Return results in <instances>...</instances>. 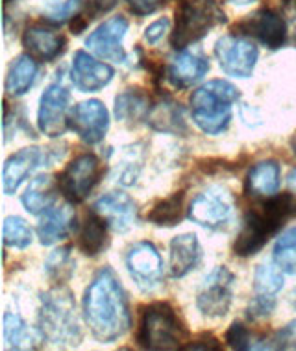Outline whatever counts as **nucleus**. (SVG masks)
I'll list each match as a JSON object with an SVG mask.
<instances>
[{"label":"nucleus","mask_w":296,"mask_h":351,"mask_svg":"<svg viewBox=\"0 0 296 351\" xmlns=\"http://www.w3.org/2000/svg\"><path fill=\"white\" fill-rule=\"evenodd\" d=\"M295 43H296V34H295Z\"/></svg>","instance_id":"46"},{"label":"nucleus","mask_w":296,"mask_h":351,"mask_svg":"<svg viewBox=\"0 0 296 351\" xmlns=\"http://www.w3.org/2000/svg\"><path fill=\"white\" fill-rule=\"evenodd\" d=\"M102 178V165L95 154H82L58 176V189L71 204H82Z\"/></svg>","instance_id":"7"},{"label":"nucleus","mask_w":296,"mask_h":351,"mask_svg":"<svg viewBox=\"0 0 296 351\" xmlns=\"http://www.w3.org/2000/svg\"><path fill=\"white\" fill-rule=\"evenodd\" d=\"M276 309V298L274 296H263V294H255L252 302L248 303V318L252 320H263L274 313Z\"/></svg>","instance_id":"37"},{"label":"nucleus","mask_w":296,"mask_h":351,"mask_svg":"<svg viewBox=\"0 0 296 351\" xmlns=\"http://www.w3.org/2000/svg\"><path fill=\"white\" fill-rule=\"evenodd\" d=\"M115 71L108 63L98 61L91 54L78 50L74 54L73 67H71V78L74 87L82 93H97L104 89L113 80Z\"/></svg>","instance_id":"16"},{"label":"nucleus","mask_w":296,"mask_h":351,"mask_svg":"<svg viewBox=\"0 0 296 351\" xmlns=\"http://www.w3.org/2000/svg\"><path fill=\"white\" fill-rule=\"evenodd\" d=\"M93 211L115 233H126L132 230L137 220V207L132 198L124 193L104 194L102 198L95 202Z\"/></svg>","instance_id":"17"},{"label":"nucleus","mask_w":296,"mask_h":351,"mask_svg":"<svg viewBox=\"0 0 296 351\" xmlns=\"http://www.w3.org/2000/svg\"><path fill=\"white\" fill-rule=\"evenodd\" d=\"M148 98L137 89H128L115 98V117L122 122H135L148 115Z\"/></svg>","instance_id":"29"},{"label":"nucleus","mask_w":296,"mask_h":351,"mask_svg":"<svg viewBox=\"0 0 296 351\" xmlns=\"http://www.w3.org/2000/svg\"><path fill=\"white\" fill-rule=\"evenodd\" d=\"M32 239H34V233H32V228L25 218L13 215V217H8L4 220L2 241H4L6 248L25 250L32 244Z\"/></svg>","instance_id":"34"},{"label":"nucleus","mask_w":296,"mask_h":351,"mask_svg":"<svg viewBox=\"0 0 296 351\" xmlns=\"http://www.w3.org/2000/svg\"><path fill=\"white\" fill-rule=\"evenodd\" d=\"M276 337L278 350H296V320L287 324Z\"/></svg>","instance_id":"40"},{"label":"nucleus","mask_w":296,"mask_h":351,"mask_svg":"<svg viewBox=\"0 0 296 351\" xmlns=\"http://www.w3.org/2000/svg\"><path fill=\"white\" fill-rule=\"evenodd\" d=\"M23 47L26 49V54H30L34 60L49 63L65 52L67 41L58 32L36 25L26 28L23 34Z\"/></svg>","instance_id":"19"},{"label":"nucleus","mask_w":296,"mask_h":351,"mask_svg":"<svg viewBox=\"0 0 296 351\" xmlns=\"http://www.w3.org/2000/svg\"><path fill=\"white\" fill-rule=\"evenodd\" d=\"M244 36L255 37L269 49L276 50L285 43L287 37V23L280 13L272 10H260V12L248 15L242 23L237 25Z\"/></svg>","instance_id":"15"},{"label":"nucleus","mask_w":296,"mask_h":351,"mask_svg":"<svg viewBox=\"0 0 296 351\" xmlns=\"http://www.w3.org/2000/svg\"><path fill=\"white\" fill-rule=\"evenodd\" d=\"M284 289V272L276 263H261L254 272V291L263 296H276Z\"/></svg>","instance_id":"33"},{"label":"nucleus","mask_w":296,"mask_h":351,"mask_svg":"<svg viewBox=\"0 0 296 351\" xmlns=\"http://www.w3.org/2000/svg\"><path fill=\"white\" fill-rule=\"evenodd\" d=\"M69 126L87 145H97L106 137L109 128V113L100 100L80 102L69 115Z\"/></svg>","instance_id":"13"},{"label":"nucleus","mask_w":296,"mask_h":351,"mask_svg":"<svg viewBox=\"0 0 296 351\" xmlns=\"http://www.w3.org/2000/svg\"><path fill=\"white\" fill-rule=\"evenodd\" d=\"M74 267H76V263L71 257V246L54 250L45 261V272H47L50 281L58 285H63L73 278Z\"/></svg>","instance_id":"32"},{"label":"nucleus","mask_w":296,"mask_h":351,"mask_svg":"<svg viewBox=\"0 0 296 351\" xmlns=\"http://www.w3.org/2000/svg\"><path fill=\"white\" fill-rule=\"evenodd\" d=\"M141 163H143V152L137 150V146L133 152H128L126 158L121 161V170L117 172V182L121 185H133L135 178L139 174Z\"/></svg>","instance_id":"35"},{"label":"nucleus","mask_w":296,"mask_h":351,"mask_svg":"<svg viewBox=\"0 0 296 351\" xmlns=\"http://www.w3.org/2000/svg\"><path fill=\"white\" fill-rule=\"evenodd\" d=\"M146 124L152 130L161 132V134H187V124H185L183 109H181L180 104L172 102V100H163V102L152 106L148 115H146Z\"/></svg>","instance_id":"24"},{"label":"nucleus","mask_w":296,"mask_h":351,"mask_svg":"<svg viewBox=\"0 0 296 351\" xmlns=\"http://www.w3.org/2000/svg\"><path fill=\"white\" fill-rule=\"evenodd\" d=\"M106 246H108V224L97 213L91 211L80 231L78 248L87 257H97Z\"/></svg>","instance_id":"28"},{"label":"nucleus","mask_w":296,"mask_h":351,"mask_svg":"<svg viewBox=\"0 0 296 351\" xmlns=\"http://www.w3.org/2000/svg\"><path fill=\"white\" fill-rule=\"evenodd\" d=\"M291 150H293V154L296 156V134L293 135V139H291Z\"/></svg>","instance_id":"45"},{"label":"nucleus","mask_w":296,"mask_h":351,"mask_svg":"<svg viewBox=\"0 0 296 351\" xmlns=\"http://www.w3.org/2000/svg\"><path fill=\"white\" fill-rule=\"evenodd\" d=\"M126 268L133 283L143 292L156 291L163 279V261L148 241L132 244L126 252Z\"/></svg>","instance_id":"10"},{"label":"nucleus","mask_w":296,"mask_h":351,"mask_svg":"<svg viewBox=\"0 0 296 351\" xmlns=\"http://www.w3.org/2000/svg\"><path fill=\"white\" fill-rule=\"evenodd\" d=\"M209 71V61L198 52L181 50L170 60L167 67V80L178 89H187L204 78Z\"/></svg>","instance_id":"20"},{"label":"nucleus","mask_w":296,"mask_h":351,"mask_svg":"<svg viewBox=\"0 0 296 351\" xmlns=\"http://www.w3.org/2000/svg\"><path fill=\"white\" fill-rule=\"evenodd\" d=\"M185 337L187 331L169 303L157 302L143 309L137 329V344L141 348L152 351L178 350Z\"/></svg>","instance_id":"5"},{"label":"nucleus","mask_w":296,"mask_h":351,"mask_svg":"<svg viewBox=\"0 0 296 351\" xmlns=\"http://www.w3.org/2000/svg\"><path fill=\"white\" fill-rule=\"evenodd\" d=\"M56 200V183L52 176L41 174L34 178L23 194V206L32 215H43L49 211Z\"/></svg>","instance_id":"27"},{"label":"nucleus","mask_w":296,"mask_h":351,"mask_svg":"<svg viewBox=\"0 0 296 351\" xmlns=\"http://www.w3.org/2000/svg\"><path fill=\"white\" fill-rule=\"evenodd\" d=\"M239 100V89L226 80H212L191 95L194 124L207 135L223 134L231 121V109Z\"/></svg>","instance_id":"3"},{"label":"nucleus","mask_w":296,"mask_h":351,"mask_svg":"<svg viewBox=\"0 0 296 351\" xmlns=\"http://www.w3.org/2000/svg\"><path fill=\"white\" fill-rule=\"evenodd\" d=\"M84 2L85 0H67L61 6H58L56 10H52V12L49 13V21H52L56 25H60V23H63L67 19L74 17V15L82 10Z\"/></svg>","instance_id":"38"},{"label":"nucleus","mask_w":296,"mask_h":351,"mask_svg":"<svg viewBox=\"0 0 296 351\" xmlns=\"http://www.w3.org/2000/svg\"><path fill=\"white\" fill-rule=\"evenodd\" d=\"M231 4H237V6H247V4H252L254 0H228Z\"/></svg>","instance_id":"44"},{"label":"nucleus","mask_w":296,"mask_h":351,"mask_svg":"<svg viewBox=\"0 0 296 351\" xmlns=\"http://www.w3.org/2000/svg\"><path fill=\"white\" fill-rule=\"evenodd\" d=\"M252 342H254L252 335L241 322H234L230 329L226 331V344L230 346L231 350H252Z\"/></svg>","instance_id":"36"},{"label":"nucleus","mask_w":296,"mask_h":351,"mask_svg":"<svg viewBox=\"0 0 296 351\" xmlns=\"http://www.w3.org/2000/svg\"><path fill=\"white\" fill-rule=\"evenodd\" d=\"M169 270L172 278H183L193 272L202 261V246L194 233H181L170 241Z\"/></svg>","instance_id":"21"},{"label":"nucleus","mask_w":296,"mask_h":351,"mask_svg":"<svg viewBox=\"0 0 296 351\" xmlns=\"http://www.w3.org/2000/svg\"><path fill=\"white\" fill-rule=\"evenodd\" d=\"M84 318L91 335L111 344L132 326V315L121 279L109 267L98 270L84 294Z\"/></svg>","instance_id":"1"},{"label":"nucleus","mask_w":296,"mask_h":351,"mask_svg":"<svg viewBox=\"0 0 296 351\" xmlns=\"http://www.w3.org/2000/svg\"><path fill=\"white\" fill-rule=\"evenodd\" d=\"M181 217H183V193H176L165 200L157 202L146 215L152 224L161 228H172L180 222Z\"/></svg>","instance_id":"30"},{"label":"nucleus","mask_w":296,"mask_h":351,"mask_svg":"<svg viewBox=\"0 0 296 351\" xmlns=\"http://www.w3.org/2000/svg\"><path fill=\"white\" fill-rule=\"evenodd\" d=\"M128 32V21L124 17H111L104 21L97 30L93 32L85 45L93 50L95 54L104 58V60L115 61V63H124L126 61V52L122 49V39Z\"/></svg>","instance_id":"14"},{"label":"nucleus","mask_w":296,"mask_h":351,"mask_svg":"<svg viewBox=\"0 0 296 351\" xmlns=\"http://www.w3.org/2000/svg\"><path fill=\"white\" fill-rule=\"evenodd\" d=\"M39 326L45 339L56 346H76L82 340L76 303L67 287H56L41 296Z\"/></svg>","instance_id":"4"},{"label":"nucleus","mask_w":296,"mask_h":351,"mask_svg":"<svg viewBox=\"0 0 296 351\" xmlns=\"http://www.w3.org/2000/svg\"><path fill=\"white\" fill-rule=\"evenodd\" d=\"M244 189L254 198H271L280 189V165L274 159L255 163L248 170Z\"/></svg>","instance_id":"23"},{"label":"nucleus","mask_w":296,"mask_h":351,"mask_svg":"<svg viewBox=\"0 0 296 351\" xmlns=\"http://www.w3.org/2000/svg\"><path fill=\"white\" fill-rule=\"evenodd\" d=\"M224 21V12H220L212 0L183 2L176 12V26L170 36V45L176 50H185L191 43L200 41L213 26L220 25Z\"/></svg>","instance_id":"6"},{"label":"nucleus","mask_w":296,"mask_h":351,"mask_svg":"<svg viewBox=\"0 0 296 351\" xmlns=\"http://www.w3.org/2000/svg\"><path fill=\"white\" fill-rule=\"evenodd\" d=\"M43 150L41 148H23V150L15 152L13 156L6 159L4 169H2V187L4 193L10 194L17 193V189L23 185L26 178L37 169L41 167Z\"/></svg>","instance_id":"18"},{"label":"nucleus","mask_w":296,"mask_h":351,"mask_svg":"<svg viewBox=\"0 0 296 351\" xmlns=\"http://www.w3.org/2000/svg\"><path fill=\"white\" fill-rule=\"evenodd\" d=\"M76 215L71 206L50 207L49 211L43 213L39 226H37V237L43 246H52V244L63 241L74 228Z\"/></svg>","instance_id":"22"},{"label":"nucleus","mask_w":296,"mask_h":351,"mask_svg":"<svg viewBox=\"0 0 296 351\" xmlns=\"http://www.w3.org/2000/svg\"><path fill=\"white\" fill-rule=\"evenodd\" d=\"M130 12L139 15V17H145V15H150V13L157 12L159 8L163 6V0H126Z\"/></svg>","instance_id":"39"},{"label":"nucleus","mask_w":296,"mask_h":351,"mask_svg":"<svg viewBox=\"0 0 296 351\" xmlns=\"http://www.w3.org/2000/svg\"><path fill=\"white\" fill-rule=\"evenodd\" d=\"M183 350H202V351H220L218 340L212 335H202L198 339L191 340L189 344L183 346Z\"/></svg>","instance_id":"42"},{"label":"nucleus","mask_w":296,"mask_h":351,"mask_svg":"<svg viewBox=\"0 0 296 351\" xmlns=\"http://www.w3.org/2000/svg\"><path fill=\"white\" fill-rule=\"evenodd\" d=\"M234 289L236 276L226 267L213 268L202 281L196 294V307L207 318H223L234 302Z\"/></svg>","instance_id":"8"},{"label":"nucleus","mask_w":296,"mask_h":351,"mask_svg":"<svg viewBox=\"0 0 296 351\" xmlns=\"http://www.w3.org/2000/svg\"><path fill=\"white\" fill-rule=\"evenodd\" d=\"M287 185H289L291 193L296 196V167L295 169H291L289 174H287Z\"/></svg>","instance_id":"43"},{"label":"nucleus","mask_w":296,"mask_h":351,"mask_svg":"<svg viewBox=\"0 0 296 351\" xmlns=\"http://www.w3.org/2000/svg\"><path fill=\"white\" fill-rule=\"evenodd\" d=\"M272 261L284 274H296V228L284 231L274 244Z\"/></svg>","instance_id":"31"},{"label":"nucleus","mask_w":296,"mask_h":351,"mask_svg":"<svg viewBox=\"0 0 296 351\" xmlns=\"http://www.w3.org/2000/svg\"><path fill=\"white\" fill-rule=\"evenodd\" d=\"M69 100L71 93L65 85L56 82L50 84L39 100L37 126L47 137H61L69 126Z\"/></svg>","instance_id":"11"},{"label":"nucleus","mask_w":296,"mask_h":351,"mask_svg":"<svg viewBox=\"0 0 296 351\" xmlns=\"http://www.w3.org/2000/svg\"><path fill=\"white\" fill-rule=\"evenodd\" d=\"M231 213H234V202L228 191L212 187L194 196L193 202L189 204L187 217L202 228L217 230L230 220Z\"/></svg>","instance_id":"12"},{"label":"nucleus","mask_w":296,"mask_h":351,"mask_svg":"<svg viewBox=\"0 0 296 351\" xmlns=\"http://www.w3.org/2000/svg\"><path fill=\"white\" fill-rule=\"evenodd\" d=\"M37 60L30 54L19 56L10 65L6 76V93L10 97H23L30 91L37 78Z\"/></svg>","instance_id":"26"},{"label":"nucleus","mask_w":296,"mask_h":351,"mask_svg":"<svg viewBox=\"0 0 296 351\" xmlns=\"http://www.w3.org/2000/svg\"><path fill=\"white\" fill-rule=\"evenodd\" d=\"M45 340L41 329H34L15 313L4 315V342L10 350H37Z\"/></svg>","instance_id":"25"},{"label":"nucleus","mask_w":296,"mask_h":351,"mask_svg":"<svg viewBox=\"0 0 296 351\" xmlns=\"http://www.w3.org/2000/svg\"><path fill=\"white\" fill-rule=\"evenodd\" d=\"M258 47L247 37L224 36L215 43V58L224 73L234 78H250L258 63Z\"/></svg>","instance_id":"9"},{"label":"nucleus","mask_w":296,"mask_h":351,"mask_svg":"<svg viewBox=\"0 0 296 351\" xmlns=\"http://www.w3.org/2000/svg\"><path fill=\"white\" fill-rule=\"evenodd\" d=\"M296 215V196L274 194L266 198L261 207L250 211L242 222V228L234 243V254L239 257L255 255L272 235H276L282 226Z\"/></svg>","instance_id":"2"},{"label":"nucleus","mask_w":296,"mask_h":351,"mask_svg":"<svg viewBox=\"0 0 296 351\" xmlns=\"http://www.w3.org/2000/svg\"><path fill=\"white\" fill-rule=\"evenodd\" d=\"M169 32V19H159L156 23H152L145 30V41L148 45H156L157 41H161L163 36Z\"/></svg>","instance_id":"41"}]
</instances>
